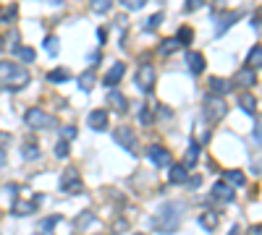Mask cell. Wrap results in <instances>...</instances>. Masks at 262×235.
I'll return each instance as SVG.
<instances>
[{
  "mask_svg": "<svg viewBox=\"0 0 262 235\" xmlns=\"http://www.w3.org/2000/svg\"><path fill=\"white\" fill-rule=\"evenodd\" d=\"M147 157H150L152 164H157V168H170V152L163 144H152L147 149Z\"/></svg>",
  "mask_w": 262,
  "mask_h": 235,
  "instance_id": "cell-6",
  "label": "cell"
},
{
  "mask_svg": "<svg viewBox=\"0 0 262 235\" xmlns=\"http://www.w3.org/2000/svg\"><path fill=\"white\" fill-rule=\"evenodd\" d=\"M11 212H14L16 217H21V214H32V212H34V204H29V202H19V204H14V209H11Z\"/></svg>",
  "mask_w": 262,
  "mask_h": 235,
  "instance_id": "cell-24",
  "label": "cell"
},
{
  "mask_svg": "<svg viewBox=\"0 0 262 235\" xmlns=\"http://www.w3.org/2000/svg\"><path fill=\"white\" fill-rule=\"evenodd\" d=\"M181 214H184V206L181 204H165L160 209V214L155 217V228L160 232H173L181 222Z\"/></svg>",
  "mask_w": 262,
  "mask_h": 235,
  "instance_id": "cell-2",
  "label": "cell"
},
{
  "mask_svg": "<svg viewBox=\"0 0 262 235\" xmlns=\"http://www.w3.org/2000/svg\"><path fill=\"white\" fill-rule=\"evenodd\" d=\"M160 115H163V118H170V115H173V112H170L168 108H160Z\"/></svg>",
  "mask_w": 262,
  "mask_h": 235,
  "instance_id": "cell-42",
  "label": "cell"
},
{
  "mask_svg": "<svg viewBox=\"0 0 262 235\" xmlns=\"http://www.w3.org/2000/svg\"><path fill=\"white\" fill-rule=\"evenodd\" d=\"M27 84H29V74L24 68L11 63V60H0V86L16 92V89L27 86Z\"/></svg>",
  "mask_w": 262,
  "mask_h": 235,
  "instance_id": "cell-1",
  "label": "cell"
},
{
  "mask_svg": "<svg viewBox=\"0 0 262 235\" xmlns=\"http://www.w3.org/2000/svg\"><path fill=\"white\" fill-rule=\"evenodd\" d=\"M24 123H27L29 128H53V126H55V118L48 115V112H42L40 108H32V110H27V115H24Z\"/></svg>",
  "mask_w": 262,
  "mask_h": 235,
  "instance_id": "cell-4",
  "label": "cell"
},
{
  "mask_svg": "<svg viewBox=\"0 0 262 235\" xmlns=\"http://www.w3.org/2000/svg\"><path fill=\"white\" fill-rule=\"evenodd\" d=\"M254 141L259 144V123H254Z\"/></svg>",
  "mask_w": 262,
  "mask_h": 235,
  "instance_id": "cell-41",
  "label": "cell"
},
{
  "mask_svg": "<svg viewBox=\"0 0 262 235\" xmlns=\"http://www.w3.org/2000/svg\"><path fill=\"white\" fill-rule=\"evenodd\" d=\"M252 235H262V232H259V225H254V228H252Z\"/></svg>",
  "mask_w": 262,
  "mask_h": 235,
  "instance_id": "cell-43",
  "label": "cell"
},
{
  "mask_svg": "<svg viewBox=\"0 0 262 235\" xmlns=\"http://www.w3.org/2000/svg\"><path fill=\"white\" fill-rule=\"evenodd\" d=\"M197 154H199V144L197 141H191V146L186 149V157H184V168H194V162H197Z\"/></svg>",
  "mask_w": 262,
  "mask_h": 235,
  "instance_id": "cell-17",
  "label": "cell"
},
{
  "mask_svg": "<svg viewBox=\"0 0 262 235\" xmlns=\"http://www.w3.org/2000/svg\"><path fill=\"white\" fill-rule=\"evenodd\" d=\"M202 6H204V0H186L184 8H186V10H199Z\"/></svg>",
  "mask_w": 262,
  "mask_h": 235,
  "instance_id": "cell-36",
  "label": "cell"
},
{
  "mask_svg": "<svg viewBox=\"0 0 262 235\" xmlns=\"http://www.w3.org/2000/svg\"><path fill=\"white\" fill-rule=\"evenodd\" d=\"M136 86L144 89V92H152V86H155V68L150 63H142L139 70H136Z\"/></svg>",
  "mask_w": 262,
  "mask_h": 235,
  "instance_id": "cell-5",
  "label": "cell"
},
{
  "mask_svg": "<svg viewBox=\"0 0 262 235\" xmlns=\"http://www.w3.org/2000/svg\"><path fill=\"white\" fill-rule=\"evenodd\" d=\"M168 180L173 183V186L186 183V180H189V170L184 168V164H170V170H168Z\"/></svg>",
  "mask_w": 262,
  "mask_h": 235,
  "instance_id": "cell-11",
  "label": "cell"
},
{
  "mask_svg": "<svg viewBox=\"0 0 262 235\" xmlns=\"http://www.w3.org/2000/svg\"><path fill=\"white\" fill-rule=\"evenodd\" d=\"M228 92H231V84L225 78H220V76L210 78V94L212 97H223V94H228Z\"/></svg>",
  "mask_w": 262,
  "mask_h": 235,
  "instance_id": "cell-13",
  "label": "cell"
},
{
  "mask_svg": "<svg viewBox=\"0 0 262 235\" xmlns=\"http://www.w3.org/2000/svg\"><path fill=\"white\" fill-rule=\"evenodd\" d=\"M87 123L92 131H105L108 128V110H92L87 118Z\"/></svg>",
  "mask_w": 262,
  "mask_h": 235,
  "instance_id": "cell-7",
  "label": "cell"
},
{
  "mask_svg": "<svg viewBox=\"0 0 262 235\" xmlns=\"http://www.w3.org/2000/svg\"><path fill=\"white\" fill-rule=\"evenodd\" d=\"M63 134H66L68 138H71V136H76V128H74V126H68V128H66V131H63Z\"/></svg>",
  "mask_w": 262,
  "mask_h": 235,
  "instance_id": "cell-40",
  "label": "cell"
},
{
  "mask_svg": "<svg viewBox=\"0 0 262 235\" xmlns=\"http://www.w3.org/2000/svg\"><path fill=\"white\" fill-rule=\"evenodd\" d=\"M40 154H42L40 146H34V144H27L24 149H21V157H24V160H37Z\"/></svg>",
  "mask_w": 262,
  "mask_h": 235,
  "instance_id": "cell-27",
  "label": "cell"
},
{
  "mask_svg": "<svg viewBox=\"0 0 262 235\" xmlns=\"http://www.w3.org/2000/svg\"><path fill=\"white\" fill-rule=\"evenodd\" d=\"M178 44H189L191 40H194V29H191V26H181L178 32H176V37H173Z\"/></svg>",
  "mask_w": 262,
  "mask_h": 235,
  "instance_id": "cell-18",
  "label": "cell"
},
{
  "mask_svg": "<svg viewBox=\"0 0 262 235\" xmlns=\"http://www.w3.org/2000/svg\"><path fill=\"white\" fill-rule=\"evenodd\" d=\"M238 102H241V110H246L249 115H254V110H257V100H254V97H249V94H244V97L238 100Z\"/></svg>",
  "mask_w": 262,
  "mask_h": 235,
  "instance_id": "cell-25",
  "label": "cell"
},
{
  "mask_svg": "<svg viewBox=\"0 0 262 235\" xmlns=\"http://www.w3.org/2000/svg\"><path fill=\"white\" fill-rule=\"evenodd\" d=\"M79 86H82L84 92H89V89L95 86V74H92V70H87V74L79 76Z\"/></svg>",
  "mask_w": 262,
  "mask_h": 235,
  "instance_id": "cell-22",
  "label": "cell"
},
{
  "mask_svg": "<svg viewBox=\"0 0 262 235\" xmlns=\"http://www.w3.org/2000/svg\"><path fill=\"white\" fill-rule=\"evenodd\" d=\"M215 222H218V214H215V212H204V214L199 217V225H202V228H207V230L215 228Z\"/></svg>",
  "mask_w": 262,
  "mask_h": 235,
  "instance_id": "cell-23",
  "label": "cell"
},
{
  "mask_svg": "<svg viewBox=\"0 0 262 235\" xmlns=\"http://www.w3.org/2000/svg\"><path fill=\"white\" fill-rule=\"evenodd\" d=\"M210 194H212V198H218V202H228V204L233 202V186L223 183V180H220V183H215Z\"/></svg>",
  "mask_w": 262,
  "mask_h": 235,
  "instance_id": "cell-9",
  "label": "cell"
},
{
  "mask_svg": "<svg viewBox=\"0 0 262 235\" xmlns=\"http://www.w3.org/2000/svg\"><path fill=\"white\" fill-rule=\"evenodd\" d=\"M233 81H236V84H241V86H252V84H257V74L252 68H241Z\"/></svg>",
  "mask_w": 262,
  "mask_h": 235,
  "instance_id": "cell-14",
  "label": "cell"
},
{
  "mask_svg": "<svg viewBox=\"0 0 262 235\" xmlns=\"http://www.w3.org/2000/svg\"><path fill=\"white\" fill-rule=\"evenodd\" d=\"M118 3L126 8V10H139V8H144L147 0H118Z\"/></svg>",
  "mask_w": 262,
  "mask_h": 235,
  "instance_id": "cell-31",
  "label": "cell"
},
{
  "mask_svg": "<svg viewBox=\"0 0 262 235\" xmlns=\"http://www.w3.org/2000/svg\"><path fill=\"white\" fill-rule=\"evenodd\" d=\"M186 66L191 68V74H202L204 70V58L199 52H186Z\"/></svg>",
  "mask_w": 262,
  "mask_h": 235,
  "instance_id": "cell-16",
  "label": "cell"
},
{
  "mask_svg": "<svg viewBox=\"0 0 262 235\" xmlns=\"http://www.w3.org/2000/svg\"><path fill=\"white\" fill-rule=\"evenodd\" d=\"M45 50H48L50 55L58 52V37H45Z\"/></svg>",
  "mask_w": 262,
  "mask_h": 235,
  "instance_id": "cell-35",
  "label": "cell"
},
{
  "mask_svg": "<svg viewBox=\"0 0 262 235\" xmlns=\"http://www.w3.org/2000/svg\"><path fill=\"white\" fill-rule=\"evenodd\" d=\"M225 112H228V104L223 102V97H212V94H207V100H204V118H207L210 123H218L225 118Z\"/></svg>",
  "mask_w": 262,
  "mask_h": 235,
  "instance_id": "cell-3",
  "label": "cell"
},
{
  "mask_svg": "<svg viewBox=\"0 0 262 235\" xmlns=\"http://www.w3.org/2000/svg\"><path fill=\"white\" fill-rule=\"evenodd\" d=\"M123 74H126V66H123V63H116V66H113V68L108 70V74H105L102 84H105V86H116L118 81H121V76H123Z\"/></svg>",
  "mask_w": 262,
  "mask_h": 235,
  "instance_id": "cell-12",
  "label": "cell"
},
{
  "mask_svg": "<svg viewBox=\"0 0 262 235\" xmlns=\"http://www.w3.org/2000/svg\"><path fill=\"white\" fill-rule=\"evenodd\" d=\"M97 37H100L102 44H105V40H108V29H102V26H100V29H97Z\"/></svg>",
  "mask_w": 262,
  "mask_h": 235,
  "instance_id": "cell-39",
  "label": "cell"
},
{
  "mask_svg": "<svg viewBox=\"0 0 262 235\" xmlns=\"http://www.w3.org/2000/svg\"><path fill=\"white\" fill-rule=\"evenodd\" d=\"M178 47H181V44H178L176 40H170V42H163V44H160V52H163V55H170V52H176Z\"/></svg>",
  "mask_w": 262,
  "mask_h": 235,
  "instance_id": "cell-34",
  "label": "cell"
},
{
  "mask_svg": "<svg viewBox=\"0 0 262 235\" xmlns=\"http://www.w3.org/2000/svg\"><path fill=\"white\" fill-rule=\"evenodd\" d=\"M0 164H6V154H3V152H0Z\"/></svg>",
  "mask_w": 262,
  "mask_h": 235,
  "instance_id": "cell-44",
  "label": "cell"
},
{
  "mask_svg": "<svg viewBox=\"0 0 262 235\" xmlns=\"http://www.w3.org/2000/svg\"><path fill=\"white\" fill-rule=\"evenodd\" d=\"M238 18V10H233V14H228V16H223V21H220V26H218V37H220V34L225 32V29H228L231 26V24Z\"/></svg>",
  "mask_w": 262,
  "mask_h": 235,
  "instance_id": "cell-29",
  "label": "cell"
},
{
  "mask_svg": "<svg viewBox=\"0 0 262 235\" xmlns=\"http://www.w3.org/2000/svg\"><path fill=\"white\" fill-rule=\"evenodd\" d=\"M113 6V0H92V10L95 14H108Z\"/></svg>",
  "mask_w": 262,
  "mask_h": 235,
  "instance_id": "cell-28",
  "label": "cell"
},
{
  "mask_svg": "<svg viewBox=\"0 0 262 235\" xmlns=\"http://www.w3.org/2000/svg\"><path fill=\"white\" fill-rule=\"evenodd\" d=\"M228 235H238V228H231V232Z\"/></svg>",
  "mask_w": 262,
  "mask_h": 235,
  "instance_id": "cell-45",
  "label": "cell"
},
{
  "mask_svg": "<svg viewBox=\"0 0 262 235\" xmlns=\"http://www.w3.org/2000/svg\"><path fill=\"white\" fill-rule=\"evenodd\" d=\"M58 222H63V217H61V214H53V217H48V220H42V225H40V228H42L45 232H50L53 225H58Z\"/></svg>",
  "mask_w": 262,
  "mask_h": 235,
  "instance_id": "cell-30",
  "label": "cell"
},
{
  "mask_svg": "<svg viewBox=\"0 0 262 235\" xmlns=\"http://www.w3.org/2000/svg\"><path fill=\"white\" fill-rule=\"evenodd\" d=\"M108 102H110V104H113V108H116L118 112H126V110H129V102H126V97H123L121 92H116V89H113V92L108 94Z\"/></svg>",
  "mask_w": 262,
  "mask_h": 235,
  "instance_id": "cell-15",
  "label": "cell"
},
{
  "mask_svg": "<svg viewBox=\"0 0 262 235\" xmlns=\"http://www.w3.org/2000/svg\"><path fill=\"white\" fill-rule=\"evenodd\" d=\"M48 81H53V84H63V81H68V70L66 68H55L48 74Z\"/></svg>",
  "mask_w": 262,
  "mask_h": 235,
  "instance_id": "cell-20",
  "label": "cell"
},
{
  "mask_svg": "<svg viewBox=\"0 0 262 235\" xmlns=\"http://www.w3.org/2000/svg\"><path fill=\"white\" fill-rule=\"evenodd\" d=\"M116 141H118V144L121 146H126L129 152H136V136H134V131H131V128H126V126H121L118 128V131H116Z\"/></svg>",
  "mask_w": 262,
  "mask_h": 235,
  "instance_id": "cell-8",
  "label": "cell"
},
{
  "mask_svg": "<svg viewBox=\"0 0 262 235\" xmlns=\"http://www.w3.org/2000/svg\"><path fill=\"white\" fill-rule=\"evenodd\" d=\"M61 191H82V183H79L76 180V170L74 168H68L66 170V175H63V178H61Z\"/></svg>",
  "mask_w": 262,
  "mask_h": 235,
  "instance_id": "cell-10",
  "label": "cell"
},
{
  "mask_svg": "<svg viewBox=\"0 0 262 235\" xmlns=\"http://www.w3.org/2000/svg\"><path fill=\"white\" fill-rule=\"evenodd\" d=\"M163 24V14H155V16H150L144 21V29H157Z\"/></svg>",
  "mask_w": 262,
  "mask_h": 235,
  "instance_id": "cell-32",
  "label": "cell"
},
{
  "mask_svg": "<svg viewBox=\"0 0 262 235\" xmlns=\"http://www.w3.org/2000/svg\"><path fill=\"white\" fill-rule=\"evenodd\" d=\"M139 123H144V126H147V123H152V112L147 110V108H144V110L139 112Z\"/></svg>",
  "mask_w": 262,
  "mask_h": 235,
  "instance_id": "cell-37",
  "label": "cell"
},
{
  "mask_svg": "<svg viewBox=\"0 0 262 235\" xmlns=\"http://www.w3.org/2000/svg\"><path fill=\"white\" fill-rule=\"evenodd\" d=\"M68 152H71L68 141H63V138H61V141H58V146H55V157H61V160H63V157H68Z\"/></svg>",
  "mask_w": 262,
  "mask_h": 235,
  "instance_id": "cell-33",
  "label": "cell"
},
{
  "mask_svg": "<svg viewBox=\"0 0 262 235\" xmlns=\"http://www.w3.org/2000/svg\"><path fill=\"white\" fill-rule=\"evenodd\" d=\"M136 235H144V232H136Z\"/></svg>",
  "mask_w": 262,
  "mask_h": 235,
  "instance_id": "cell-46",
  "label": "cell"
},
{
  "mask_svg": "<svg viewBox=\"0 0 262 235\" xmlns=\"http://www.w3.org/2000/svg\"><path fill=\"white\" fill-rule=\"evenodd\" d=\"M16 58H19V60H24V63H32L34 58H37V52H34L32 47H16Z\"/></svg>",
  "mask_w": 262,
  "mask_h": 235,
  "instance_id": "cell-21",
  "label": "cell"
},
{
  "mask_svg": "<svg viewBox=\"0 0 262 235\" xmlns=\"http://www.w3.org/2000/svg\"><path fill=\"white\" fill-rule=\"evenodd\" d=\"M259 58H262V47H259V44H254V47H252V50H249V66H246V68H252V66L257 68V66L262 63V60H259Z\"/></svg>",
  "mask_w": 262,
  "mask_h": 235,
  "instance_id": "cell-26",
  "label": "cell"
},
{
  "mask_svg": "<svg viewBox=\"0 0 262 235\" xmlns=\"http://www.w3.org/2000/svg\"><path fill=\"white\" fill-rule=\"evenodd\" d=\"M225 178H228V183H233L236 188L246 186V175H244L241 170H228V172H225Z\"/></svg>",
  "mask_w": 262,
  "mask_h": 235,
  "instance_id": "cell-19",
  "label": "cell"
},
{
  "mask_svg": "<svg viewBox=\"0 0 262 235\" xmlns=\"http://www.w3.org/2000/svg\"><path fill=\"white\" fill-rule=\"evenodd\" d=\"M186 183H189V188H199L202 178H199V175H194V178H191V180H186Z\"/></svg>",
  "mask_w": 262,
  "mask_h": 235,
  "instance_id": "cell-38",
  "label": "cell"
}]
</instances>
